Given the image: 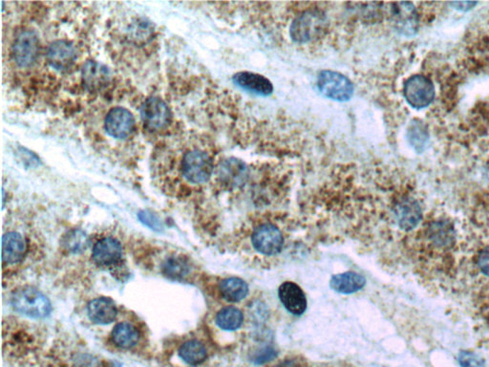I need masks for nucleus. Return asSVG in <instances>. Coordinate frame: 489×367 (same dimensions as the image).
Instances as JSON below:
<instances>
[{"mask_svg": "<svg viewBox=\"0 0 489 367\" xmlns=\"http://www.w3.org/2000/svg\"><path fill=\"white\" fill-rule=\"evenodd\" d=\"M329 28V19L321 10H308L291 22L290 35L297 43H309L323 38Z\"/></svg>", "mask_w": 489, "mask_h": 367, "instance_id": "nucleus-1", "label": "nucleus"}, {"mask_svg": "<svg viewBox=\"0 0 489 367\" xmlns=\"http://www.w3.org/2000/svg\"><path fill=\"white\" fill-rule=\"evenodd\" d=\"M421 238L428 251L446 252L454 247L457 233L449 219L437 218L424 224Z\"/></svg>", "mask_w": 489, "mask_h": 367, "instance_id": "nucleus-2", "label": "nucleus"}, {"mask_svg": "<svg viewBox=\"0 0 489 367\" xmlns=\"http://www.w3.org/2000/svg\"><path fill=\"white\" fill-rule=\"evenodd\" d=\"M12 305L16 312L34 319H43L51 313V303L38 289L23 287L15 292Z\"/></svg>", "mask_w": 489, "mask_h": 367, "instance_id": "nucleus-3", "label": "nucleus"}, {"mask_svg": "<svg viewBox=\"0 0 489 367\" xmlns=\"http://www.w3.org/2000/svg\"><path fill=\"white\" fill-rule=\"evenodd\" d=\"M181 169L183 178L188 182L204 184L208 182L213 175V161L204 150H188L183 156Z\"/></svg>", "mask_w": 489, "mask_h": 367, "instance_id": "nucleus-4", "label": "nucleus"}, {"mask_svg": "<svg viewBox=\"0 0 489 367\" xmlns=\"http://www.w3.org/2000/svg\"><path fill=\"white\" fill-rule=\"evenodd\" d=\"M316 85L322 95L333 101L347 102L354 95V85L348 78L340 72H319Z\"/></svg>", "mask_w": 489, "mask_h": 367, "instance_id": "nucleus-5", "label": "nucleus"}, {"mask_svg": "<svg viewBox=\"0 0 489 367\" xmlns=\"http://www.w3.org/2000/svg\"><path fill=\"white\" fill-rule=\"evenodd\" d=\"M404 95L411 107L422 110L429 107L435 100L436 89L431 79L424 75H413L405 80Z\"/></svg>", "mask_w": 489, "mask_h": 367, "instance_id": "nucleus-6", "label": "nucleus"}, {"mask_svg": "<svg viewBox=\"0 0 489 367\" xmlns=\"http://www.w3.org/2000/svg\"><path fill=\"white\" fill-rule=\"evenodd\" d=\"M40 52V40L34 31L26 30L16 37L14 43L13 58L19 68H28L34 65Z\"/></svg>", "mask_w": 489, "mask_h": 367, "instance_id": "nucleus-7", "label": "nucleus"}, {"mask_svg": "<svg viewBox=\"0 0 489 367\" xmlns=\"http://www.w3.org/2000/svg\"><path fill=\"white\" fill-rule=\"evenodd\" d=\"M144 126L149 132H159L168 126L171 113L168 105L157 97H151L141 107Z\"/></svg>", "mask_w": 489, "mask_h": 367, "instance_id": "nucleus-8", "label": "nucleus"}, {"mask_svg": "<svg viewBox=\"0 0 489 367\" xmlns=\"http://www.w3.org/2000/svg\"><path fill=\"white\" fill-rule=\"evenodd\" d=\"M394 216L402 230H412L419 226L422 219L421 203L413 196L401 197L394 206Z\"/></svg>", "mask_w": 489, "mask_h": 367, "instance_id": "nucleus-9", "label": "nucleus"}, {"mask_svg": "<svg viewBox=\"0 0 489 367\" xmlns=\"http://www.w3.org/2000/svg\"><path fill=\"white\" fill-rule=\"evenodd\" d=\"M124 250L121 242L115 238L107 236L99 239L92 250V258L100 267L112 268L121 263Z\"/></svg>", "mask_w": 489, "mask_h": 367, "instance_id": "nucleus-10", "label": "nucleus"}, {"mask_svg": "<svg viewBox=\"0 0 489 367\" xmlns=\"http://www.w3.org/2000/svg\"><path fill=\"white\" fill-rule=\"evenodd\" d=\"M252 241L254 249L266 255L279 254L284 243L281 232L272 224H263L258 227L252 235Z\"/></svg>", "mask_w": 489, "mask_h": 367, "instance_id": "nucleus-11", "label": "nucleus"}, {"mask_svg": "<svg viewBox=\"0 0 489 367\" xmlns=\"http://www.w3.org/2000/svg\"><path fill=\"white\" fill-rule=\"evenodd\" d=\"M104 127L107 134L111 137L122 140L132 134L135 127V119L127 108H112L105 118Z\"/></svg>", "mask_w": 489, "mask_h": 367, "instance_id": "nucleus-12", "label": "nucleus"}, {"mask_svg": "<svg viewBox=\"0 0 489 367\" xmlns=\"http://www.w3.org/2000/svg\"><path fill=\"white\" fill-rule=\"evenodd\" d=\"M390 19L394 27L404 35H412L418 29L419 14L411 2L391 4Z\"/></svg>", "mask_w": 489, "mask_h": 367, "instance_id": "nucleus-13", "label": "nucleus"}, {"mask_svg": "<svg viewBox=\"0 0 489 367\" xmlns=\"http://www.w3.org/2000/svg\"><path fill=\"white\" fill-rule=\"evenodd\" d=\"M46 57L49 65L55 70L68 71L75 65L77 50L71 41H55L50 44Z\"/></svg>", "mask_w": 489, "mask_h": 367, "instance_id": "nucleus-14", "label": "nucleus"}, {"mask_svg": "<svg viewBox=\"0 0 489 367\" xmlns=\"http://www.w3.org/2000/svg\"><path fill=\"white\" fill-rule=\"evenodd\" d=\"M248 166L237 158H227L219 164L217 178L227 188L239 187L248 177Z\"/></svg>", "mask_w": 489, "mask_h": 367, "instance_id": "nucleus-15", "label": "nucleus"}, {"mask_svg": "<svg viewBox=\"0 0 489 367\" xmlns=\"http://www.w3.org/2000/svg\"><path fill=\"white\" fill-rule=\"evenodd\" d=\"M83 86L88 92H100L110 82V71L95 60L86 61L82 69Z\"/></svg>", "mask_w": 489, "mask_h": 367, "instance_id": "nucleus-16", "label": "nucleus"}, {"mask_svg": "<svg viewBox=\"0 0 489 367\" xmlns=\"http://www.w3.org/2000/svg\"><path fill=\"white\" fill-rule=\"evenodd\" d=\"M232 82L238 87L254 95L268 97L274 92V85L271 80L262 75L252 72H238L232 77Z\"/></svg>", "mask_w": 489, "mask_h": 367, "instance_id": "nucleus-17", "label": "nucleus"}, {"mask_svg": "<svg viewBox=\"0 0 489 367\" xmlns=\"http://www.w3.org/2000/svg\"><path fill=\"white\" fill-rule=\"evenodd\" d=\"M282 304L289 312L296 316L302 315L307 308V299L302 289L294 282H284L279 289Z\"/></svg>", "mask_w": 489, "mask_h": 367, "instance_id": "nucleus-18", "label": "nucleus"}, {"mask_svg": "<svg viewBox=\"0 0 489 367\" xmlns=\"http://www.w3.org/2000/svg\"><path fill=\"white\" fill-rule=\"evenodd\" d=\"M26 249V241L21 233H5L2 238V260L7 264L18 263L23 260Z\"/></svg>", "mask_w": 489, "mask_h": 367, "instance_id": "nucleus-19", "label": "nucleus"}, {"mask_svg": "<svg viewBox=\"0 0 489 367\" xmlns=\"http://www.w3.org/2000/svg\"><path fill=\"white\" fill-rule=\"evenodd\" d=\"M88 316L97 324H109L115 321L118 309L115 302L107 297H99L88 304Z\"/></svg>", "mask_w": 489, "mask_h": 367, "instance_id": "nucleus-20", "label": "nucleus"}, {"mask_svg": "<svg viewBox=\"0 0 489 367\" xmlns=\"http://www.w3.org/2000/svg\"><path fill=\"white\" fill-rule=\"evenodd\" d=\"M155 29L146 18H136L127 28V38L133 46L143 47L152 41Z\"/></svg>", "mask_w": 489, "mask_h": 367, "instance_id": "nucleus-21", "label": "nucleus"}, {"mask_svg": "<svg viewBox=\"0 0 489 367\" xmlns=\"http://www.w3.org/2000/svg\"><path fill=\"white\" fill-rule=\"evenodd\" d=\"M365 279L362 275L354 272H346L333 275L331 280V287L338 293H355L365 285Z\"/></svg>", "mask_w": 489, "mask_h": 367, "instance_id": "nucleus-22", "label": "nucleus"}, {"mask_svg": "<svg viewBox=\"0 0 489 367\" xmlns=\"http://www.w3.org/2000/svg\"><path fill=\"white\" fill-rule=\"evenodd\" d=\"M111 339L116 346L122 349H130L137 346L140 341V333L134 325L121 322L114 327Z\"/></svg>", "mask_w": 489, "mask_h": 367, "instance_id": "nucleus-23", "label": "nucleus"}, {"mask_svg": "<svg viewBox=\"0 0 489 367\" xmlns=\"http://www.w3.org/2000/svg\"><path fill=\"white\" fill-rule=\"evenodd\" d=\"M222 297L227 302H238L244 299L249 293V286L238 277H229L222 280L219 285Z\"/></svg>", "mask_w": 489, "mask_h": 367, "instance_id": "nucleus-24", "label": "nucleus"}, {"mask_svg": "<svg viewBox=\"0 0 489 367\" xmlns=\"http://www.w3.org/2000/svg\"><path fill=\"white\" fill-rule=\"evenodd\" d=\"M179 356L185 363L190 366H198L204 363L208 357L207 349L204 344L196 340L188 341L179 349Z\"/></svg>", "mask_w": 489, "mask_h": 367, "instance_id": "nucleus-25", "label": "nucleus"}, {"mask_svg": "<svg viewBox=\"0 0 489 367\" xmlns=\"http://www.w3.org/2000/svg\"><path fill=\"white\" fill-rule=\"evenodd\" d=\"M243 324V314L238 308L230 306L219 311L216 316V324L221 329L233 331L238 329Z\"/></svg>", "mask_w": 489, "mask_h": 367, "instance_id": "nucleus-26", "label": "nucleus"}, {"mask_svg": "<svg viewBox=\"0 0 489 367\" xmlns=\"http://www.w3.org/2000/svg\"><path fill=\"white\" fill-rule=\"evenodd\" d=\"M163 272L169 277L172 279H181V277H186L188 272V265L186 261L180 260V258L173 257L169 258L166 261L163 265Z\"/></svg>", "mask_w": 489, "mask_h": 367, "instance_id": "nucleus-27", "label": "nucleus"}, {"mask_svg": "<svg viewBox=\"0 0 489 367\" xmlns=\"http://www.w3.org/2000/svg\"><path fill=\"white\" fill-rule=\"evenodd\" d=\"M86 238L82 233L75 232L68 238V247L72 252H77L85 249Z\"/></svg>", "mask_w": 489, "mask_h": 367, "instance_id": "nucleus-28", "label": "nucleus"}, {"mask_svg": "<svg viewBox=\"0 0 489 367\" xmlns=\"http://www.w3.org/2000/svg\"><path fill=\"white\" fill-rule=\"evenodd\" d=\"M458 363L462 367H482L483 361L479 356L471 352H462L458 355Z\"/></svg>", "mask_w": 489, "mask_h": 367, "instance_id": "nucleus-29", "label": "nucleus"}, {"mask_svg": "<svg viewBox=\"0 0 489 367\" xmlns=\"http://www.w3.org/2000/svg\"><path fill=\"white\" fill-rule=\"evenodd\" d=\"M478 268L485 277H489V245L482 249L477 260Z\"/></svg>", "mask_w": 489, "mask_h": 367, "instance_id": "nucleus-30", "label": "nucleus"}, {"mask_svg": "<svg viewBox=\"0 0 489 367\" xmlns=\"http://www.w3.org/2000/svg\"><path fill=\"white\" fill-rule=\"evenodd\" d=\"M139 218L143 222V223L147 225V226L152 228L154 230H159L161 228V224L159 220L154 214L149 213V211H141L139 214Z\"/></svg>", "mask_w": 489, "mask_h": 367, "instance_id": "nucleus-31", "label": "nucleus"}, {"mask_svg": "<svg viewBox=\"0 0 489 367\" xmlns=\"http://www.w3.org/2000/svg\"><path fill=\"white\" fill-rule=\"evenodd\" d=\"M275 357H276V351L271 349V347H267V349L260 350V351L255 355L254 361L257 363H265L267 361H269Z\"/></svg>", "mask_w": 489, "mask_h": 367, "instance_id": "nucleus-32", "label": "nucleus"}, {"mask_svg": "<svg viewBox=\"0 0 489 367\" xmlns=\"http://www.w3.org/2000/svg\"><path fill=\"white\" fill-rule=\"evenodd\" d=\"M274 367H301L296 361H285Z\"/></svg>", "mask_w": 489, "mask_h": 367, "instance_id": "nucleus-33", "label": "nucleus"}]
</instances>
